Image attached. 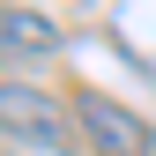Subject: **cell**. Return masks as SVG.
<instances>
[{"label": "cell", "mask_w": 156, "mask_h": 156, "mask_svg": "<svg viewBox=\"0 0 156 156\" xmlns=\"http://www.w3.org/2000/svg\"><path fill=\"white\" fill-rule=\"evenodd\" d=\"M52 45H60V30L37 8H8V52H52Z\"/></svg>", "instance_id": "3"}, {"label": "cell", "mask_w": 156, "mask_h": 156, "mask_svg": "<svg viewBox=\"0 0 156 156\" xmlns=\"http://www.w3.org/2000/svg\"><path fill=\"white\" fill-rule=\"evenodd\" d=\"M0 119H8V141H15V149L74 156V126L52 112V97H45V89H23V82H8V89H0Z\"/></svg>", "instance_id": "2"}, {"label": "cell", "mask_w": 156, "mask_h": 156, "mask_svg": "<svg viewBox=\"0 0 156 156\" xmlns=\"http://www.w3.org/2000/svg\"><path fill=\"white\" fill-rule=\"evenodd\" d=\"M74 126L89 134L97 156H156L149 119H141V112H126L119 97H104V89H74Z\"/></svg>", "instance_id": "1"}]
</instances>
